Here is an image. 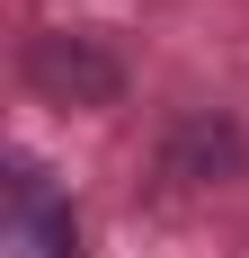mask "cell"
Returning <instances> with one entry per match:
<instances>
[{
    "instance_id": "obj_2",
    "label": "cell",
    "mask_w": 249,
    "mask_h": 258,
    "mask_svg": "<svg viewBox=\"0 0 249 258\" xmlns=\"http://www.w3.org/2000/svg\"><path fill=\"white\" fill-rule=\"evenodd\" d=\"M9 249H18V258H80L72 205H63L27 160H18V187H9Z\"/></svg>"
},
{
    "instance_id": "obj_1",
    "label": "cell",
    "mask_w": 249,
    "mask_h": 258,
    "mask_svg": "<svg viewBox=\"0 0 249 258\" xmlns=\"http://www.w3.org/2000/svg\"><path fill=\"white\" fill-rule=\"evenodd\" d=\"M27 80L53 89V98H72V107H107L125 72H116V53L89 45V36H45V45L27 53Z\"/></svg>"
}]
</instances>
